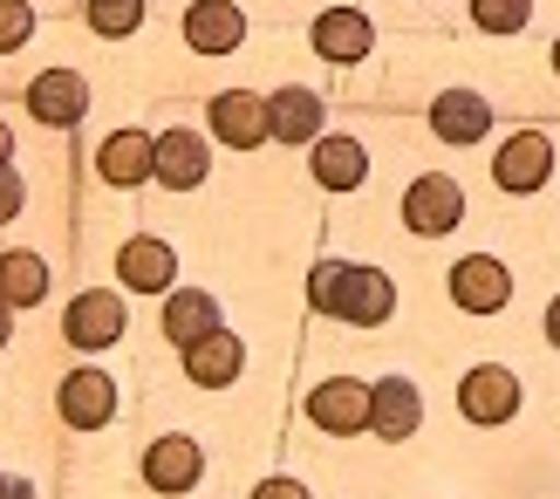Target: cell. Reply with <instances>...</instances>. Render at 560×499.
<instances>
[{
	"label": "cell",
	"instance_id": "cell-1",
	"mask_svg": "<svg viewBox=\"0 0 560 499\" xmlns=\"http://www.w3.org/2000/svg\"><path fill=\"white\" fill-rule=\"evenodd\" d=\"M307 301H315L322 315H342L355 328H383L397 315V281L376 267H355V260H322L307 274Z\"/></svg>",
	"mask_w": 560,
	"mask_h": 499
},
{
	"label": "cell",
	"instance_id": "cell-2",
	"mask_svg": "<svg viewBox=\"0 0 560 499\" xmlns=\"http://www.w3.org/2000/svg\"><path fill=\"white\" fill-rule=\"evenodd\" d=\"M547 178H553V137L547 130H520V137L499 144V158H492L499 192H540Z\"/></svg>",
	"mask_w": 560,
	"mask_h": 499
},
{
	"label": "cell",
	"instance_id": "cell-3",
	"mask_svg": "<svg viewBox=\"0 0 560 499\" xmlns=\"http://www.w3.org/2000/svg\"><path fill=\"white\" fill-rule=\"evenodd\" d=\"M465 219V192H458V178H417L410 192H404V227L410 233H424V240H438V233H452Z\"/></svg>",
	"mask_w": 560,
	"mask_h": 499
},
{
	"label": "cell",
	"instance_id": "cell-4",
	"mask_svg": "<svg viewBox=\"0 0 560 499\" xmlns=\"http://www.w3.org/2000/svg\"><path fill=\"white\" fill-rule=\"evenodd\" d=\"M452 301L465 315H499L513 301V274H506V260H492V254H471V260H458L452 267Z\"/></svg>",
	"mask_w": 560,
	"mask_h": 499
},
{
	"label": "cell",
	"instance_id": "cell-5",
	"mask_svg": "<svg viewBox=\"0 0 560 499\" xmlns=\"http://www.w3.org/2000/svg\"><path fill=\"white\" fill-rule=\"evenodd\" d=\"M307 418H315L328 438L370 431V383H355V376H328L322 391H307Z\"/></svg>",
	"mask_w": 560,
	"mask_h": 499
},
{
	"label": "cell",
	"instance_id": "cell-6",
	"mask_svg": "<svg viewBox=\"0 0 560 499\" xmlns=\"http://www.w3.org/2000/svg\"><path fill=\"white\" fill-rule=\"evenodd\" d=\"M62 336H69L75 349H109V343H124V301L109 294V288L75 294L69 315H62Z\"/></svg>",
	"mask_w": 560,
	"mask_h": 499
},
{
	"label": "cell",
	"instance_id": "cell-7",
	"mask_svg": "<svg viewBox=\"0 0 560 499\" xmlns=\"http://www.w3.org/2000/svg\"><path fill=\"white\" fill-rule=\"evenodd\" d=\"M458 410L471 425H506L513 410H520V376L506 363H479L465 376V391H458Z\"/></svg>",
	"mask_w": 560,
	"mask_h": 499
},
{
	"label": "cell",
	"instance_id": "cell-8",
	"mask_svg": "<svg viewBox=\"0 0 560 499\" xmlns=\"http://www.w3.org/2000/svg\"><path fill=\"white\" fill-rule=\"evenodd\" d=\"M82 109H90V82H82L75 69H42L35 82H27V117H42L55 130H69Z\"/></svg>",
	"mask_w": 560,
	"mask_h": 499
},
{
	"label": "cell",
	"instance_id": "cell-9",
	"mask_svg": "<svg viewBox=\"0 0 560 499\" xmlns=\"http://www.w3.org/2000/svg\"><path fill=\"white\" fill-rule=\"evenodd\" d=\"M185 42L199 55H233L246 42V14L233 8V0H191L185 8Z\"/></svg>",
	"mask_w": 560,
	"mask_h": 499
},
{
	"label": "cell",
	"instance_id": "cell-10",
	"mask_svg": "<svg viewBox=\"0 0 560 499\" xmlns=\"http://www.w3.org/2000/svg\"><path fill=\"white\" fill-rule=\"evenodd\" d=\"M417 418H424V404H417V383H404V376L370 383V431H376V438L404 445V438L417 431Z\"/></svg>",
	"mask_w": 560,
	"mask_h": 499
},
{
	"label": "cell",
	"instance_id": "cell-11",
	"mask_svg": "<svg viewBox=\"0 0 560 499\" xmlns=\"http://www.w3.org/2000/svg\"><path fill=\"white\" fill-rule=\"evenodd\" d=\"M55 404H62V418H69L75 431H96V425L117 418V383H109L103 370H75Z\"/></svg>",
	"mask_w": 560,
	"mask_h": 499
},
{
	"label": "cell",
	"instance_id": "cell-12",
	"mask_svg": "<svg viewBox=\"0 0 560 499\" xmlns=\"http://www.w3.org/2000/svg\"><path fill=\"white\" fill-rule=\"evenodd\" d=\"M431 130L444 137V144H479V137L492 130V103L479 90H444L431 103Z\"/></svg>",
	"mask_w": 560,
	"mask_h": 499
},
{
	"label": "cell",
	"instance_id": "cell-13",
	"mask_svg": "<svg viewBox=\"0 0 560 499\" xmlns=\"http://www.w3.org/2000/svg\"><path fill=\"white\" fill-rule=\"evenodd\" d=\"M117 274H124V288H137V294H164L178 281V254L164 240H124V254H117Z\"/></svg>",
	"mask_w": 560,
	"mask_h": 499
},
{
	"label": "cell",
	"instance_id": "cell-14",
	"mask_svg": "<svg viewBox=\"0 0 560 499\" xmlns=\"http://www.w3.org/2000/svg\"><path fill=\"white\" fill-rule=\"evenodd\" d=\"M212 130L226 137L233 151H254V144H267V137H273V117H267V103H260V96L226 90V96L212 103Z\"/></svg>",
	"mask_w": 560,
	"mask_h": 499
},
{
	"label": "cell",
	"instance_id": "cell-15",
	"mask_svg": "<svg viewBox=\"0 0 560 499\" xmlns=\"http://www.w3.org/2000/svg\"><path fill=\"white\" fill-rule=\"evenodd\" d=\"M240 370H246V349H240V336H226V328H212L206 343L185 349V376L199 383V391H226Z\"/></svg>",
	"mask_w": 560,
	"mask_h": 499
},
{
	"label": "cell",
	"instance_id": "cell-16",
	"mask_svg": "<svg viewBox=\"0 0 560 499\" xmlns=\"http://www.w3.org/2000/svg\"><path fill=\"white\" fill-rule=\"evenodd\" d=\"M199 473H206V459H199V445H191V438H158V445L144 452L151 492H191V486H199Z\"/></svg>",
	"mask_w": 560,
	"mask_h": 499
},
{
	"label": "cell",
	"instance_id": "cell-17",
	"mask_svg": "<svg viewBox=\"0 0 560 499\" xmlns=\"http://www.w3.org/2000/svg\"><path fill=\"white\" fill-rule=\"evenodd\" d=\"M151 178H164L172 192H191V185L206 178V144L191 130H164L158 151H151Z\"/></svg>",
	"mask_w": 560,
	"mask_h": 499
},
{
	"label": "cell",
	"instance_id": "cell-18",
	"mask_svg": "<svg viewBox=\"0 0 560 499\" xmlns=\"http://www.w3.org/2000/svg\"><path fill=\"white\" fill-rule=\"evenodd\" d=\"M370 21H362L355 8H328L322 21H315V55L322 62H362V55H370Z\"/></svg>",
	"mask_w": 560,
	"mask_h": 499
},
{
	"label": "cell",
	"instance_id": "cell-19",
	"mask_svg": "<svg viewBox=\"0 0 560 499\" xmlns=\"http://www.w3.org/2000/svg\"><path fill=\"white\" fill-rule=\"evenodd\" d=\"M315 178L328 192H355L362 178H370V151H362L355 137H322L315 144Z\"/></svg>",
	"mask_w": 560,
	"mask_h": 499
},
{
	"label": "cell",
	"instance_id": "cell-20",
	"mask_svg": "<svg viewBox=\"0 0 560 499\" xmlns=\"http://www.w3.org/2000/svg\"><path fill=\"white\" fill-rule=\"evenodd\" d=\"M212 328H219V309H212V294H199V288H178L172 301H164V336H172V343H206L212 336Z\"/></svg>",
	"mask_w": 560,
	"mask_h": 499
},
{
	"label": "cell",
	"instance_id": "cell-21",
	"mask_svg": "<svg viewBox=\"0 0 560 499\" xmlns=\"http://www.w3.org/2000/svg\"><path fill=\"white\" fill-rule=\"evenodd\" d=\"M267 117H273V137L307 144V137H322V96L315 90H280V96H267Z\"/></svg>",
	"mask_w": 560,
	"mask_h": 499
},
{
	"label": "cell",
	"instance_id": "cell-22",
	"mask_svg": "<svg viewBox=\"0 0 560 499\" xmlns=\"http://www.w3.org/2000/svg\"><path fill=\"white\" fill-rule=\"evenodd\" d=\"M151 151H158V137H144V130H117V137L103 144V178H109V185L151 178Z\"/></svg>",
	"mask_w": 560,
	"mask_h": 499
},
{
	"label": "cell",
	"instance_id": "cell-23",
	"mask_svg": "<svg viewBox=\"0 0 560 499\" xmlns=\"http://www.w3.org/2000/svg\"><path fill=\"white\" fill-rule=\"evenodd\" d=\"M0 294H8L14 309L42 301V294H48V267H42V254H0Z\"/></svg>",
	"mask_w": 560,
	"mask_h": 499
},
{
	"label": "cell",
	"instance_id": "cell-24",
	"mask_svg": "<svg viewBox=\"0 0 560 499\" xmlns=\"http://www.w3.org/2000/svg\"><path fill=\"white\" fill-rule=\"evenodd\" d=\"M471 21H479L486 35H520V27L534 21V0H471Z\"/></svg>",
	"mask_w": 560,
	"mask_h": 499
},
{
	"label": "cell",
	"instance_id": "cell-25",
	"mask_svg": "<svg viewBox=\"0 0 560 499\" xmlns=\"http://www.w3.org/2000/svg\"><path fill=\"white\" fill-rule=\"evenodd\" d=\"M137 21H144V0H90V27H96V35H109V42L130 35Z\"/></svg>",
	"mask_w": 560,
	"mask_h": 499
},
{
	"label": "cell",
	"instance_id": "cell-26",
	"mask_svg": "<svg viewBox=\"0 0 560 499\" xmlns=\"http://www.w3.org/2000/svg\"><path fill=\"white\" fill-rule=\"evenodd\" d=\"M27 35H35V8L27 0H0V55H14Z\"/></svg>",
	"mask_w": 560,
	"mask_h": 499
},
{
	"label": "cell",
	"instance_id": "cell-27",
	"mask_svg": "<svg viewBox=\"0 0 560 499\" xmlns=\"http://www.w3.org/2000/svg\"><path fill=\"white\" fill-rule=\"evenodd\" d=\"M21 199H27V192H21V178L8 172V164H0V219H14V212H21Z\"/></svg>",
	"mask_w": 560,
	"mask_h": 499
},
{
	"label": "cell",
	"instance_id": "cell-28",
	"mask_svg": "<svg viewBox=\"0 0 560 499\" xmlns=\"http://www.w3.org/2000/svg\"><path fill=\"white\" fill-rule=\"evenodd\" d=\"M254 499H307V492H301L294 479H260V486H254Z\"/></svg>",
	"mask_w": 560,
	"mask_h": 499
},
{
	"label": "cell",
	"instance_id": "cell-29",
	"mask_svg": "<svg viewBox=\"0 0 560 499\" xmlns=\"http://www.w3.org/2000/svg\"><path fill=\"white\" fill-rule=\"evenodd\" d=\"M547 343H553V349H560V294H553V301H547Z\"/></svg>",
	"mask_w": 560,
	"mask_h": 499
},
{
	"label": "cell",
	"instance_id": "cell-30",
	"mask_svg": "<svg viewBox=\"0 0 560 499\" xmlns=\"http://www.w3.org/2000/svg\"><path fill=\"white\" fill-rule=\"evenodd\" d=\"M8 309H14V301H8V294H0V343H8V336H14V315H8Z\"/></svg>",
	"mask_w": 560,
	"mask_h": 499
},
{
	"label": "cell",
	"instance_id": "cell-31",
	"mask_svg": "<svg viewBox=\"0 0 560 499\" xmlns=\"http://www.w3.org/2000/svg\"><path fill=\"white\" fill-rule=\"evenodd\" d=\"M8 158H14V130H8V124H0V164H8Z\"/></svg>",
	"mask_w": 560,
	"mask_h": 499
},
{
	"label": "cell",
	"instance_id": "cell-32",
	"mask_svg": "<svg viewBox=\"0 0 560 499\" xmlns=\"http://www.w3.org/2000/svg\"><path fill=\"white\" fill-rule=\"evenodd\" d=\"M8 499H35V492H27V486H14V492H8Z\"/></svg>",
	"mask_w": 560,
	"mask_h": 499
},
{
	"label": "cell",
	"instance_id": "cell-33",
	"mask_svg": "<svg viewBox=\"0 0 560 499\" xmlns=\"http://www.w3.org/2000/svg\"><path fill=\"white\" fill-rule=\"evenodd\" d=\"M8 492H14V486H8V479H0V499H8Z\"/></svg>",
	"mask_w": 560,
	"mask_h": 499
},
{
	"label": "cell",
	"instance_id": "cell-34",
	"mask_svg": "<svg viewBox=\"0 0 560 499\" xmlns=\"http://www.w3.org/2000/svg\"><path fill=\"white\" fill-rule=\"evenodd\" d=\"M553 69H560V42H553Z\"/></svg>",
	"mask_w": 560,
	"mask_h": 499
}]
</instances>
